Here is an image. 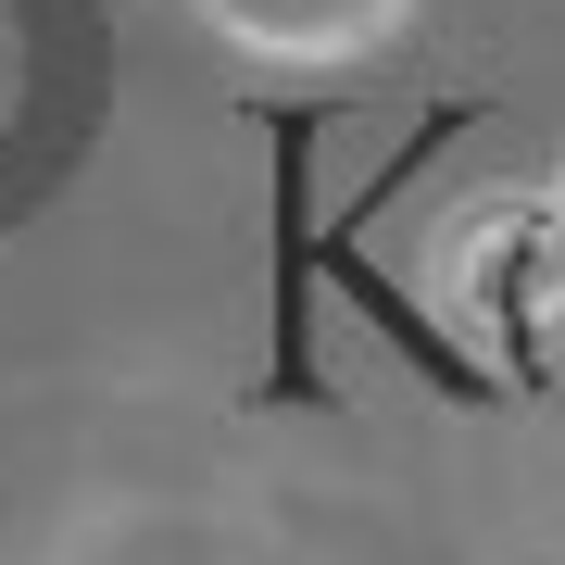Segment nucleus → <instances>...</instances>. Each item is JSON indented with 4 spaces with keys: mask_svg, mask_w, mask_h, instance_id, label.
Listing matches in <instances>:
<instances>
[{
    "mask_svg": "<svg viewBox=\"0 0 565 565\" xmlns=\"http://www.w3.org/2000/svg\"><path fill=\"white\" fill-rule=\"evenodd\" d=\"M202 13L239 51H264V63H352V51H377L415 0H202Z\"/></svg>",
    "mask_w": 565,
    "mask_h": 565,
    "instance_id": "obj_2",
    "label": "nucleus"
},
{
    "mask_svg": "<svg viewBox=\"0 0 565 565\" xmlns=\"http://www.w3.org/2000/svg\"><path fill=\"white\" fill-rule=\"evenodd\" d=\"M440 289L503 364H565V214L553 202H478L440 239Z\"/></svg>",
    "mask_w": 565,
    "mask_h": 565,
    "instance_id": "obj_1",
    "label": "nucleus"
}]
</instances>
